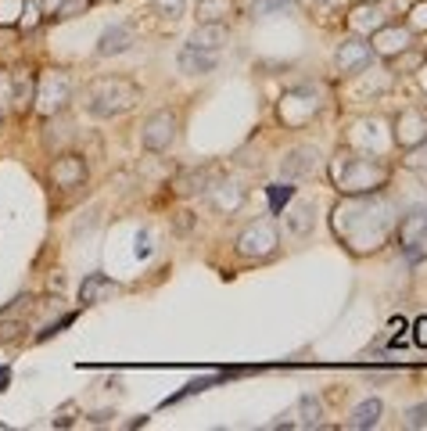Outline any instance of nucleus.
Returning <instances> with one entry per match:
<instances>
[{
  "mask_svg": "<svg viewBox=\"0 0 427 431\" xmlns=\"http://www.w3.org/2000/svg\"><path fill=\"white\" fill-rule=\"evenodd\" d=\"M137 101H140L137 83L122 80V75H100V80H93L90 90H87V112L97 115V119H112V115L130 112Z\"/></svg>",
  "mask_w": 427,
  "mask_h": 431,
  "instance_id": "f257e3e1",
  "label": "nucleus"
},
{
  "mask_svg": "<svg viewBox=\"0 0 427 431\" xmlns=\"http://www.w3.org/2000/svg\"><path fill=\"white\" fill-rule=\"evenodd\" d=\"M334 180L348 194H370V191L388 184V169L381 162H370V159H341L334 166Z\"/></svg>",
  "mask_w": 427,
  "mask_h": 431,
  "instance_id": "f03ea898",
  "label": "nucleus"
},
{
  "mask_svg": "<svg viewBox=\"0 0 427 431\" xmlns=\"http://www.w3.org/2000/svg\"><path fill=\"white\" fill-rule=\"evenodd\" d=\"M237 256L241 259H269L276 248H280V234H276V226L269 219H255L248 223L244 231L237 234Z\"/></svg>",
  "mask_w": 427,
  "mask_h": 431,
  "instance_id": "7ed1b4c3",
  "label": "nucleus"
},
{
  "mask_svg": "<svg viewBox=\"0 0 427 431\" xmlns=\"http://www.w3.org/2000/svg\"><path fill=\"white\" fill-rule=\"evenodd\" d=\"M172 140H176V115H172L169 108H162V112H155V115L144 119L140 144H144L147 151H165V147H172Z\"/></svg>",
  "mask_w": 427,
  "mask_h": 431,
  "instance_id": "20e7f679",
  "label": "nucleus"
},
{
  "mask_svg": "<svg viewBox=\"0 0 427 431\" xmlns=\"http://www.w3.org/2000/svg\"><path fill=\"white\" fill-rule=\"evenodd\" d=\"M316 166H320V151L301 144V147H291L287 155H284L280 173H284V180H298V176H309V173H316Z\"/></svg>",
  "mask_w": 427,
  "mask_h": 431,
  "instance_id": "39448f33",
  "label": "nucleus"
},
{
  "mask_svg": "<svg viewBox=\"0 0 427 431\" xmlns=\"http://www.w3.org/2000/svg\"><path fill=\"white\" fill-rule=\"evenodd\" d=\"M119 295V284L112 281L108 273H90L87 281L80 284V302L83 306H100V302H108Z\"/></svg>",
  "mask_w": 427,
  "mask_h": 431,
  "instance_id": "423d86ee",
  "label": "nucleus"
},
{
  "mask_svg": "<svg viewBox=\"0 0 427 431\" xmlns=\"http://www.w3.org/2000/svg\"><path fill=\"white\" fill-rule=\"evenodd\" d=\"M398 241H402V248H406L413 259L420 256V244L427 241V209H424V212H413V216H406V219H402Z\"/></svg>",
  "mask_w": 427,
  "mask_h": 431,
  "instance_id": "0eeeda50",
  "label": "nucleus"
},
{
  "mask_svg": "<svg viewBox=\"0 0 427 431\" xmlns=\"http://www.w3.org/2000/svg\"><path fill=\"white\" fill-rule=\"evenodd\" d=\"M68 90H72V83H68L65 72H50V75H43V87H40L43 108H47V112H58L65 101H68Z\"/></svg>",
  "mask_w": 427,
  "mask_h": 431,
  "instance_id": "6e6552de",
  "label": "nucleus"
},
{
  "mask_svg": "<svg viewBox=\"0 0 427 431\" xmlns=\"http://www.w3.org/2000/svg\"><path fill=\"white\" fill-rule=\"evenodd\" d=\"M205 194L212 201V209H219V212H234V209H241V201H244V187L234 184V180H219Z\"/></svg>",
  "mask_w": 427,
  "mask_h": 431,
  "instance_id": "1a4fd4ad",
  "label": "nucleus"
},
{
  "mask_svg": "<svg viewBox=\"0 0 427 431\" xmlns=\"http://www.w3.org/2000/svg\"><path fill=\"white\" fill-rule=\"evenodd\" d=\"M83 176H87V162L75 159V155H65V159H58L54 166H50V180H54L58 187H80Z\"/></svg>",
  "mask_w": 427,
  "mask_h": 431,
  "instance_id": "9d476101",
  "label": "nucleus"
},
{
  "mask_svg": "<svg viewBox=\"0 0 427 431\" xmlns=\"http://www.w3.org/2000/svg\"><path fill=\"white\" fill-rule=\"evenodd\" d=\"M133 43V29L130 25H108L105 33L97 40V54L100 58H112V54H122V50H130Z\"/></svg>",
  "mask_w": 427,
  "mask_h": 431,
  "instance_id": "9b49d317",
  "label": "nucleus"
},
{
  "mask_svg": "<svg viewBox=\"0 0 427 431\" xmlns=\"http://www.w3.org/2000/svg\"><path fill=\"white\" fill-rule=\"evenodd\" d=\"M370 58H373V50H370V43H363V40H345L341 50H338L341 72H359V68L370 65Z\"/></svg>",
  "mask_w": 427,
  "mask_h": 431,
  "instance_id": "f8f14e48",
  "label": "nucleus"
},
{
  "mask_svg": "<svg viewBox=\"0 0 427 431\" xmlns=\"http://www.w3.org/2000/svg\"><path fill=\"white\" fill-rule=\"evenodd\" d=\"M216 50H197V47H183L180 50V68L183 72H190V75H205V72H212L216 68Z\"/></svg>",
  "mask_w": 427,
  "mask_h": 431,
  "instance_id": "ddd939ff",
  "label": "nucleus"
},
{
  "mask_svg": "<svg viewBox=\"0 0 427 431\" xmlns=\"http://www.w3.org/2000/svg\"><path fill=\"white\" fill-rule=\"evenodd\" d=\"M427 140V122H424V115H417V112H406L398 119V144L402 147H417V144H424Z\"/></svg>",
  "mask_w": 427,
  "mask_h": 431,
  "instance_id": "4468645a",
  "label": "nucleus"
},
{
  "mask_svg": "<svg viewBox=\"0 0 427 431\" xmlns=\"http://www.w3.org/2000/svg\"><path fill=\"white\" fill-rule=\"evenodd\" d=\"M226 43V25L223 22H201L197 33L190 36V47L197 50H219Z\"/></svg>",
  "mask_w": 427,
  "mask_h": 431,
  "instance_id": "2eb2a0df",
  "label": "nucleus"
},
{
  "mask_svg": "<svg viewBox=\"0 0 427 431\" xmlns=\"http://www.w3.org/2000/svg\"><path fill=\"white\" fill-rule=\"evenodd\" d=\"M381 414H384L381 399H363L359 407L352 410V417H348V428H356V431H363V428H377V424H381Z\"/></svg>",
  "mask_w": 427,
  "mask_h": 431,
  "instance_id": "dca6fc26",
  "label": "nucleus"
},
{
  "mask_svg": "<svg viewBox=\"0 0 427 431\" xmlns=\"http://www.w3.org/2000/svg\"><path fill=\"white\" fill-rule=\"evenodd\" d=\"M313 212H316L313 201H298V205L287 212V216H291V219H287V223H291V231H294V234H309V231H313V223H316Z\"/></svg>",
  "mask_w": 427,
  "mask_h": 431,
  "instance_id": "f3484780",
  "label": "nucleus"
},
{
  "mask_svg": "<svg viewBox=\"0 0 427 431\" xmlns=\"http://www.w3.org/2000/svg\"><path fill=\"white\" fill-rule=\"evenodd\" d=\"M234 15V0H201L197 4V22H223Z\"/></svg>",
  "mask_w": 427,
  "mask_h": 431,
  "instance_id": "a211bd4d",
  "label": "nucleus"
},
{
  "mask_svg": "<svg viewBox=\"0 0 427 431\" xmlns=\"http://www.w3.org/2000/svg\"><path fill=\"white\" fill-rule=\"evenodd\" d=\"M209 184H212L209 169H194L190 176H183V180L176 184V191H180V194H205V191H209Z\"/></svg>",
  "mask_w": 427,
  "mask_h": 431,
  "instance_id": "6ab92c4d",
  "label": "nucleus"
},
{
  "mask_svg": "<svg viewBox=\"0 0 427 431\" xmlns=\"http://www.w3.org/2000/svg\"><path fill=\"white\" fill-rule=\"evenodd\" d=\"M226 374H212V377H194V381L183 388V392H176V395H169L165 399V407H172V402H180V399H187V395H197V392H205V388H212V385H219Z\"/></svg>",
  "mask_w": 427,
  "mask_h": 431,
  "instance_id": "aec40b11",
  "label": "nucleus"
},
{
  "mask_svg": "<svg viewBox=\"0 0 427 431\" xmlns=\"http://www.w3.org/2000/svg\"><path fill=\"white\" fill-rule=\"evenodd\" d=\"M298 414H301V421H298V424L316 428V424H320V417H323L320 399H316V395H301V399H298Z\"/></svg>",
  "mask_w": 427,
  "mask_h": 431,
  "instance_id": "412c9836",
  "label": "nucleus"
},
{
  "mask_svg": "<svg viewBox=\"0 0 427 431\" xmlns=\"http://www.w3.org/2000/svg\"><path fill=\"white\" fill-rule=\"evenodd\" d=\"M15 105L18 108L33 105V75L29 72H15Z\"/></svg>",
  "mask_w": 427,
  "mask_h": 431,
  "instance_id": "4be33fe9",
  "label": "nucleus"
},
{
  "mask_svg": "<svg viewBox=\"0 0 427 431\" xmlns=\"http://www.w3.org/2000/svg\"><path fill=\"white\" fill-rule=\"evenodd\" d=\"M273 11H291V0H255V4H251V15L255 18L273 15Z\"/></svg>",
  "mask_w": 427,
  "mask_h": 431,
  "instance_id": "5701e85b",
  "label": "nucleus"
},
{
  "mask_svg": "<svg viewBox=\"0 0 427 431\" xmlns=\"http://www.w3.org/2000/svg\"><path fill=\"white\" fill-rule=\"evenodd\" d=\"M294 187H284V184H273L269 187V201H273V212H280L284 209V201H291Z\"/></svg>",
  "mask_w": 427,
  "mask_h": 431,
  "instance_id": "b1692460",
  "label": "nucleus"
},
{
  "mask_svg": "<svg viewBox=\"0 0 427 431\" xmlns=\"http://www.w3.org/2000/svg\"><path fill=\"white\" fill-rule=\"evenodd\" d=\"M183 4H187V0H155V11L165 15V18H180L183 15Z\"/></svg>",
  "mask_w": 427,
  "mask_h": 431,
  "instance_id": "393cba45",
  "label": "nucleus"
},
{
  "mask_svg": "<svg viewBox=\"0 0 427 431\" xmlns=\"http://www.w3.org/2000/svg\"><path fill=\"white\" fill-rule=\"evenodd\" d=\"M137 256H140V259H147V256H151V238H147L144 231L137 234Z\"/></svg>",
  "mask_w": 427,
  "mask_h": 431,
  "instance_id": "a878e982",
  "label": "nucleus"
},
{
  "mask_svg": "<svg viewBox=\"0 0 427 431\" xmlns=\"http://www.w3.org/2000/svg\"><path fill=\"white\" fill-rule=\"evenodd\" d=\"M11 385V367H0V392Z\"/></svg>",
  "mask_w": 427,
  "mask_h": 431,
  "instance_id": "bb28decb",
  "label": "nucleus"
},
{
  "mask_svg": "<svg viewBox=\"0 0 427 431\" xmlns=\"http://www.w3.org/2000/svg\"><path fill=\"white\" fill-rule=\"evenodd\" d=\"M0 122H4V115H0Z\"/></svg>",
  "mask_w": 427,
  "mask_h": 431,
  "instance_id": "cd10ccee",
  "label": "nucleus"
}]
</instances>
